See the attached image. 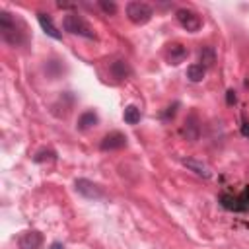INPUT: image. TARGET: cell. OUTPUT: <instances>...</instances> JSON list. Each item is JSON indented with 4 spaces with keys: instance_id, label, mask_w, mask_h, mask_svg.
<instances>
[{
    "instance_id": "1",
    "label": "cell",
    "mask_w": 249,
    "mask_h": 249,
    "mask_svg": "<svg viewBox=\"0 0 249 249\" xmlns=\"http://www.w3.org/2000/svg\"><path fill=\"white\" fill-rule=\"evenodd\" d=\"M0 31H2V39H4L8 45L18 47V45L23 43V33L18 29L14 18H12L6 10L0 12Z\"/></svg>"
},
{
    "instance_id": "2",
    "label": "cell",
    "mask_w": 249,
    "mask_h": 249,
    "mask_svg": "<svg viewBox=\"0 0 249 249\" xmlns=\"http://www.w3.org/2000/svg\"><path fill=\"white\" fill-rule=\"evenodd\" d=\"M62 29L72 33V35H80V37H88V39H93L95 33L91 31V27L76 14H66L64 19H62Z\"/></svg>"
},
{
    "instance_id": "3",
    "label": "cell",
    "mask_w": 249,
    "mask_h": 249,
    "mask_svg": "<svg viewBox=\"0 0 249 249\" xmlns=\"http://www.w3.org/2000/svg\"><path fill=\"white\" fill-rule=\"evenodd\" d=\"M220 204L226 210H231V212H245V210H249V185L237 196H231L228 193H222L220 195Z\"/></svg>"
},
{
    "instance_id": "4",
    "label": "cell",
    "mask_w": 249,
    "mask_h": 249,
    "mask_svg": "<svg viewBox=\"0 0 249 249\" xmlns=\"http://www.w3.org/2000/svg\"><path fill=\"white\" fill-rule=\"evenodd\" d=\"M126 16H128V19L132 23L144 25V23H148L152 19L154 12L146 2H128L126 4Z\"/></svg>"
},
{
    "instance_id": "5",
    "label": "cell",
    "mask_w": 249,
    "mask_h": 249,
    "mask_svg": "<svg viewBox=\"0 0 249 249\" xmlns=\"http://www.w3.org/2000/svg\"><path fill=\"white\" fill-rule=\"evenodd\" d=\"M177 21H179V25H181L183 29H187V31H191V33L198 31L200 25H202L200 16H198L196 12H193V10H189V8L177 10Z\"/></svg>"
},
{
    "instance_id": "6",
    "label": "cell",
    "mask_w": 249,
    "mask_h": 249,
    "mask_svg": "<svg viewBox=\"0 0 249 249\" xmlns=\"http://www.w3.org/2000/svg\"><path fill=\"white\" fill-rule=\"evenodd\" d=\"M126 146V136L124 134H121V132H109V134H105L103 138H101V144H99V148L103 150V152H109V150H121V148H124Z\"/></svg>"
},
{
    "instance_id": "7",
    "label": "cell",
    "mask_w": 249,
    "mask_h": 249,
    "mask_svg": "<svg viewBox=\"0 0 249 249\" xmlns=\"http://www.w3.org/2000/svg\"><path fill=\"white\" fill-rule=\"evenodd\" d=\"M74 187H76V191H78L82 196H86V198H101V196H103L101 187L95 185V183L89 181V179H78Z\"/></svg>"
},
{
    "instance_id": "8",
    "label": "cell",
    "mask_w": 249,
    "mask_h": 249,
    "mask_svg": "<svg viewBox=\"0 0 249 249\" xmlns=\"http://www.w3.org/2000/svg\"><path fill=\"white\" fill-rule=\"evenodd\" d=\"M41 245H43V235L37 230H29L19 237V249H41Z\"/></svg>"
},
{
    "instance_id": "9",
    "label": "cell",
    "mask_w": 249,
    "mask_h": 249,
    "mask_svg": "<svg viewBox=\"0 0 249 249\" xmlns=\"http://www.w3.org/2000/svg\"><path fill=\"white\" fill-rule=\"evenodd\" d=\"M37 21H39V25H41V29L49 35V37H53V39H56V41H60L62 39V33L54 27V23H53V19H51V16L49 14H37Z\"/></svg>"
},
{
    "instance_id": "10",
    "label": "cell",
    "mask_w": 249,
    "mask_h": 249,
    "mask_svg": "<svg viewBox=\"0 0 249 249\" xmlns=\"http://www.w3.org/2000/svg\"><path fill=\"white\" fill-rule=\"evenodd\" d=\"M165 56H167V62H169V64H179V62L185 60L187 49H185L181 43H171V45L167 47V51H165Z\"/></svg>"
},
{
    "instance_id": "11",
    "label": "cell",
    "mask_w": 249,
    "mask_h": 249,
    "mask_svg": "<svg viewBox=\"0 0 249 249\" xmlns=\"http://www.w3.org/2000/svg\"><path fill=\"white\" fill-rule=\"evenodd\" d=\"M181 134L187 140H196L198 138V121H196V115H189L185 119V124L181 128Z\"/></svg>"
},
{
    "instance_id": "12",
    "label": "cell",
    "mask_w": 249,
    "mask_h": 249,
    "mask_svg": "<svg viewBox=\"0 0 249 249\" xmlns=\"http://www.w3.org/2000/svg\"><path fill=\"white\" fill-rule=\"evenodd\" d=\"M183 163H185L191 171H195L196 175H200V177H204V179H210V177H212L210 167H208L206 163H202V161L195 160V158H185V160H183Z\"/></svg>"
},
{
    "instance_id": "13",
    "label": "cell",
    "mask_w": 249,
    "mask_h": 249,
    "mask_svg": "<svg viewBox=\"0 0 249 249\" xmlns=\"http://www.w3.org/2000/svg\"><path fill=\"white\" fill-rule=\"evenodd\" d=\"M198 60H200V66H204V68L212 66V64L216 62V53H214V49H212V47H202V49L198 51Z\"/></svg>"
},
{
    "instance_id": "14",
    "label": "cell",
    "mask_w": 249,
    "mask_h": 249,
    "mask_svg": "<svg viewBox=\"0 0 249 249\" xmlns=\"http://www.w3.org/2000/svg\"><path fill=\"white\" fill-rule=\"evenodd\" d=\"M95 124H97V115H95L93 111H86V113H82L80 119H78V128H80V130H88V128H91V126H95Z\"/></svg>"
},
{
    "instance_id": "15",
    "label": "cell",
    "mask_w": 249,
    "mask_h": 249,
    "mask_svg": "<svg viewBox=\"0 0 249 249\" xmlns=\"http://www.w3.org/2000/svg\"><path fill=\"white\" fill-rule=\"evenodd\" d=\"M111 72L115 74V78L123 80V78H126V76L130 74V68H128L126 60H115V62L111 64Z\"/></svg>"
},
{
    "instance_id": "16",
    "label": "cell",
    "mask_w": 249,
    "mask_h": 249,
    "mask_svg": "<svg viewBox=\"0 0 249 249\" xmlns=\"http://www.w3.org/2000/svg\"><path fill=\"white\" fill-rule=\"evenodd\" d=\"M204 74H206V68L200 66V64H191V66L187 68V78H189L191 82H200V80L204 78Z\"/></svg>"
},
{
    "instance_id": "17",
    "label": "cell",
    "mask_w": 249,
    "mask_h": 249,
    "mask_svg": "<svg viewBox=\"0 0 249 249\" xmlns=\"http://www.w3.org/2000/svg\"><path fill=\"white\" fill-rule=\"evenodd\" d=\"M123 117H124V123L126 124H136L140 121V109L134 107V105H128V107H124Z\"/></svg>"
},
{
    "instance_id": "18",
    "label": "cell",
    "mask_w": 249,
    "mask_h": 249,
    "mask_svg": "<svg viewBox=\"0 0 249 249\" xmlns=\"http://www.w3.org/2000/svg\"><path fill=\"white\" fill-rule=\"evenodd\" d=\"M56 160V154L53 150H39L35 156H33V161L41 163V161H54Z\"/></svg>"
},
{
    "instance_id": "19",
    "label": "cell",
    "mask_w": 249,
    "mask_h": 249,
    "mask_svg": "<svg viewBox=\"0 0 249 249\" xmlns=\"http://www.w3.org/2000/svg\"><path fill=\"white\" fill-rule=\"evenodd\" d=\"M177 107H179V103H173V105H169L163 113H161V119L163 121H169V119H173L175 117V113H177Z\"/></svg>"
},
{
    "instance_id": "20",
    "label": "cell",
    "mask_w": 249,
    "mask_h": 249,
    "mask_svg": "<svg viewBox=\"0 0 249 249\" xmlns=\"http://www.w3.org/2000/svg\"><path fill=\"white\" fill-rule=\"evenodd\" d=\"M99 6H101V10L107 12V14H115V12H117V4H115V2H105V0H101Z\"/></svg>"
},
{
    "instance_id": "21",
    "label": "cell",
    "mask_w": 249,
    "mask_h": 249,
    "mask_svg": "<svg viewBox=\"0 0 249 249\" xmlns=\"http://www.w3.org/2000/svg\"><path fill=\"white\" fill-rule=\"evenodd\" d=\"M235 101H237L235 91H233V89H228V91H226V103H228V105H233Z\"/></svg>"
},
{
    "instance_id": "22",
    "label": "cell",
    "mask_w": 249,
    "mask_h": 249,
    "mask_svg": "<svg viewBox=\"0 0 249 249\" xmlns=\"http://www.w3.org/2000/svg\"><path fill=\"white\" fill-rule=\"evenodd\" d=\"M241 134H243L245 138H249V123H247V121L241 123Z\"/></svg>"
},
{
    "instance_id": "23",
    "label": "cell",
    "mask_w": 249,
    "mask_h": 249,
    "mask_svg": "<svg viewBox=\"0 0 249 249\" xmlns=\"http://www.w3.org/2000/svg\"><path fill=\"white\" fill-rule=\"evenodd\" d=\"M49 249H64V245L60 243V241H54V243H51V247Z\"/></svg>"
}]
</instances>
